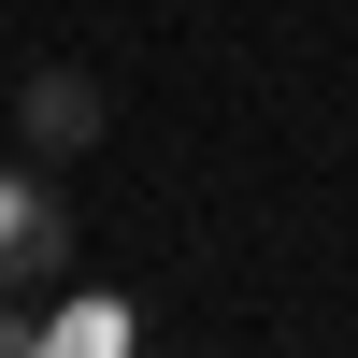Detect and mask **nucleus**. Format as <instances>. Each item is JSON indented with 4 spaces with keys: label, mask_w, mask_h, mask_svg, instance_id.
Here are the masks:
<instances>
[{
    "label": "nucleus",
    "mask_w": 358,
    "mask_h": 358,
    "mask_svg": "<svg viewBox=\"0 0 358 358\" xmlns=\"http://www.w3.org/2000/svg\"><path fill=\"white\" fill-rule=\"evenodd\" d=\"M15 143H29V158H86V143H101V72L43 57V72L15 86Z\"/></svg>",
    "instance_id": "f257e3e1"
},
{
    "label": "nucleus",
    "mask_w": 358,
    "mask_h": 358,
    "mask_svg": "<svg viewBox=\"0 0 358 358\" xmlns=\"http://www.w3.org/2000/svg\"><path fill=\"white\" fill-rule=\"evenodd\" d=\"M57 258H72V215H57L43 158H15V172H0V287H43Z\"/></svg>",
    "instance_id": "f03ea898"
},
{
    "label": "nucleus",
    "mask_w": 358,
    "mask_h": 358,
    "mask_svg": "<svg viewBox=\"0 0 358 358\" xmlns=\"http://www.w3.org/2000/svg\"><path fill=\"white\" fill-rule=\"evenodd\" d=\"M43 344H57V358H115V344H129V301H57Z\"/></svg>",
    "instance_id": "7ed1b4c3"
},
{
    "label": "nucleus",
    "mask_w": 358,
    "mask_h": 358,
    "mask_svg": "<svg viewBox=\"0 0 358 358\" xmlns=\"http://www.w3.org/2000/svg\"><path fill=\"white\" fill-rule=\"evenodd\" d=\"M0 358H43V301L29 287H0Z\"/></svg>",
    "instance_id": "20e7f679"
}]
</instances>
